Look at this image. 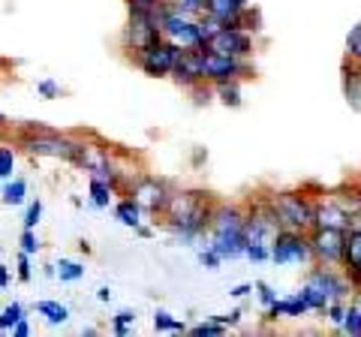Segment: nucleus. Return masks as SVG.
Listing matches in <instances>:
<instances>
[{
	"mask_svg": "<svg viewBox=\"0 0 361 337\" xmlns=\"http://www.w3.org/2000/svg\"><path fill=\"white\" fill-rule=\"evenodd\" d=\"M163 214L169 220V229H172L180 241H193L208 229L214 205H211L208 193H202V190H184V193L169 196Z\"/></svg>",
	"mask_w": 361,
	"mask_h": 337,
	"instance_id": "1",
	"label": "nucleus"
},
{
	"mask_svg": "<svg viewBox=\"0 0 361 337\" xmlns=\"http://www.w3.org/2000/svg\"><path fill=\"white\" fill-rule=\"evenodd\" d=\"M211 250L220 256V259H235V256H244L247 250V238H244V211L235 205H214L211 214Z\"/></svg>",
	"mask_w": 361,
	"mask_h": 337,
	"instance_id": "2",
	"label": "nucleus"
},
{
	"mask_svg": "<svg viewBox=\"0 0 361 337\" xmlns=\"http://www.w3.org/2000/svg\"><path fill=\"white\" fill-rule=\"evenodd\" d=\"M349 283L341 274H334L331 268H316V271H310L304 289L298 292V298L307 310H325V305H331V301H343Z\"/></svg>",
	"mask_w": 361,
	"mask_h": 337,
	"instance_id": "3",
	"label": "nucleus"
},
{
	"mask_svg": "<svg viewBox=\"0 0 361 337\" xmlns=\"http://www.w3.org/2000/svg\"><path fill=\"white\" fill-rule=\"evenodd\" d=\"M18 145L25 148L27 154H37V157H58V160H75L78 148H82V139H70V136H61L58 130H25L18 136Z\"/></svg>",
	"mask_w": 361,
	"mask_h": 337,
	"instance_id": "4",
	"label": "nucleus"
},
{
	"mask_svg": "<svg viewBox=\"0 0 361 337\" xmlns=\"http://www.w3.org/2000/svg\"><path fill=\"white\" fill-rule=\"evenodd\" d=\"M271 211H274L280 229H295V232L313 229V202L304 193H277L271 199Z\"/></svg>",
	"mask_w": 361,
	"mask_h": 337,
	"instance_id": "5",
	"label": "nucleus"
},
{
	"mask_svg": "<svg viewBox=\"0 0 361 337\" xmlns=\"http://www.w3.org/2000/svg\"><path fill=\"white\" fill-rule=\"evenodd\" d=\"M271 259L277 265H289V262H310V241L307 232H295V229H277V235L268 244Z\"/></svg>",
	"mask_w": 361,
	"mask_h": 337,
	"instance_id": "6",
	"label": "nucleus"
},
{
	"mask_svg": "<svg viewBox=\"0 0 361 337\" xmlns=\"http://www.w3.org/2000/svg\"><path fill=\"white\" fill-rule=\"evenodd\" d=\"M250 73H253V66L244 58H229V54H214V51L202 49V78L211 85L238 82V78L250 75Z\"/></svg>",
	"mask_w": 361,
	"mask_h": 337,
	"instance_id": "7",
	"label": "nucleus"
},
{
	"mask_svg": "<svg viewBox=\"0 0 361 337\" xmlns=\"http://www.w3.org/2000/svg\"><path fill=\"white\" fill-rule=\"evenodd\" d=\"M78 168H85V172H90V178H99V181H106L118 190V178L121 172L115 168V163H111V154L109 148H103V145H94V142H82V148H78V157L73 160Z\"/></svg>",
	"mask_w": 361,
	"mask_h": 337,
	"instance_id": "8",
	"label": "nucleus"
},
{
	"mask_svg": "<svg viewBox=\"0 0 361 337\" xmlns=\"http://www.w3.org/2000/svg\"><path fill=\"white\" fill-rule=\"evenodd\" d=\"M205 51L214 54H229V58H250L253 54V37L241 27H229V25H220L217 30L205 39Z\"/></svg>",
	"mask_w": 361,
	"mask_h": 337,
	"instance_id": "9",
	"label": "nucleus"
},
{
	"mask_svg": "<svg viewBox=\"0 0 361 337\" xmlns=\"http://www.w3.org/2000/svg\"><path fill=\"white\" fill-rule=\"evenodd\" d=\"M310 253L316 262L322 265H337L343 259V241H346V229H331V226H313L310 235Z\"/></svg>",
	"mask_w": 361,
	"mask_h": 337,
	"instance_id": "10",
	"label": "nucleus"
},
{
	"mask_svg": "<svg viewBox=\"0 0 361 337\" xmlns=\"http://www.w3.org/2000/svg\"><path fill=\"white\" fill-rule=\"evenodd\" d=\"M178 54H180V49L175 46V42H169V39H157V42H151L145 51H139L135 54V61H139V66H142V73L145 75H154V78H163V75H169L172 73V66H175V61H178Z\"/></svg>",
	"mask_w": 361,
	"mask_h": 337,
	"instance_id": "11",
	"label": "nucleus"
},
{
	"mask_svg": "<svg viewBox=\"0 0 361 337\" xmlns=\"http://www.w3.org/2000/svg\"><path fill=\"white\" fill-rule=\"evenodd\" d=\"M157 39H160V25L148 16H133L130 13V25H127V30H123V46H127L133 54H139Z\"/></svg>",
	"mask_w": 361,
	"mask_h": 337,
	"instance_id": "12",
	"label": "nucleus"
},
{
	"mask_svg": "<svg viewBox=\"0 0 361 337\" xmlns=\"http://www.w3.org/2000/svg\"><path fill=\"white\" fill-rule=\"evenodd\" d=\"M169 196H172L169 187L163 181H157V178H139V181L133 184V199L139 202V208L151 211V214H163Z\"/></svg>",
	"mask_w": 361,
	"mask_h": 337,
	"instance_id": "13",
	"label": "nucleus"
},
{
	"mask_svg": "<svg viewBox=\"0 0 361 337\" xmlns=\"http://www.w3.org/2000/svg\"><path fill=\"white\" fill-rule=\"evenodd\" d=\"M175 78L178 85H184V87H193V85H199V82H205L202 78V49H180V54H178V61H175V66H172V73H169Z\"/></svg>",
	"mask_w": 361,
	"mask_h": 337,
	"instance_id": "14",
	"label": "nucleus"
},
{
	"mask_svg": "<svg viewBox=\"0 0 361 337\" xmlns=\"http://www.w3.org/2000/svg\"><path fill=\"white\" fill-rule=\"evenodd\" d=\"M343 268L349 274V283L361 286V226H349L346 229V241H343Z\"/></svg>",
	"mask_w": 361,
	"mask_h": 337,
	"instance_id": "15",
	"label": "nucleus"
},
{
	"mask_svg": "<svg viewBox=\"0 0 361 337\" xmlns=\"http://www.w3.org/2000/svg\"><path fill=\"white\" fill-rule=\"evenodd\" d=\"M313 226H331V229H349L353 220L343 214V208L334 199L322 196L319 202H313Z\"/></svg>",
	"mask_w": 361,
	"mask_h": 337,
	"instance_id": "16",
	"label": "nucleus"
},
{
	"mask_svg": "<svg viewBox=\"0 0 361 337\" xmlns=\"http://www.w3.org/2000/svg\"><path fill=\"white\" fill-rule=\"evenodd\" d=\"M247 6H250V0H208V18H214L217 25L235 27Z\"/></svg>",
	"mask_w": 361,
	"mask_h": 337,
	"instance_id": "17",
	"label": "nucleus"
},
{
	"mask_svg": "<svg viewBox=\"0 0 361 337\" xmlns=\"http://www.w3.org/2000/svg\"><path fill=\"white\" fill-rule=\"evenodd\" d=\"M325 196L334 199L337 205L343 208V214L353 220V223L361 217V193H358V190H346V187H341V190H331V193H325Z\"/></svg>",
	"mask_w": 361,
	"mask_h": 337,
	"instance_id": "18",
	"label": "nucleus"
},
{
	"mask_svg": "<svg viewBox=\"0 0 361 337\" xmlns=\"http://www.w3.org/2000/svg\"><path fill=\"white\" fill-rule=\"evenodd\" d=\"M115 214H118V220L123 223V226H133V229H135V226H139V223H142V208H139V202H135L133 196L118 202Z\"/></svg>",
	"mask_w": 361,
	"mask_h": 337,
	"instance_id": "19",
	"label": "nucleus"
},
{
	"mask_svg": "<svg viewBox=\"0 0 361 337\" xmlns=\"http://www.w3.org/2000/svg\"><path fill=\"white\" fill-rule=\"evenodd\" d=\"M307 310L304 307V301L295 295V298H286V301H274V305H268V317L277 319V317H301V313Z\"/></svg>",
	"mask_w": 361,
	"mask_h": 337,
	"instance_id": "20",
	"label": "nucleus"
},
{
	"mask_svg": "<svg viewBox=\"0 0 361 337\" xmlns=\"http://www.w3.org/2000/svg\"><path fill=\"white\" fill-rule=\"evenodd\" d=\"M111 196H115V187L106 184V181H99V178H90V199H94L97 208H109Z\"/></svg>",
	"mask_w": 361,
	"mask_h": 337,
	"instance_id": "21",
	"label": "nucleus"
},
{
	"mask_svg": "<svg viewBox=\"0 0 361 337\" xmlns=\"http://www.w3.org/2000/svg\"><path fill=\"white\" fill-rule=\"evenodd\" d=\"M37 310H39L51 325H63L66 319H70V310H66L63 305H58V301H39Z\"/></svg>",
	"mask_w": 361,
	"mask_h": 337,
	"instance_id": "22",
	"label": "nucleus"
},
{
	"mask_svg": "<svg viewBox=\"0 0 361 337\" xmlns=\"http://www.w3.org/2000/svg\"><path fill=\"white\" fill-rule=\"evenodd\" d=\"M175 13L187 18H205L208 16V0H175Z\"/></svg>",
	"mask_w": 361,
	"mask_h": 337,
	"instance_id": "23",
	"label": "nucleus"
},
{
	"mask_svg": "<svg viewBox=\"0 0 361 337\" xmlns=\"http://www.w3.org/2000/svg\"><path fill=\"white\" fill-rule=\"evenodd\" d=\"M214 91L220 94V103L232 106V109H238V106H241V91H238V82H220V85H214Z\"/></svg>",
	"mask_w": 361,
	"mask_h": 337,
	"instance_id": "24",
	"label": "nucleus"
},
{
	"mask_svg": "<svg viewBox=\"0 0 361 337\" xmlns=\"http://www.w3.org/2000/svg\"><path fill=\"white\" fill-rule=\"evenodd\" d=\"M25 196H27V184L21 181V178L4 184V202H6V205H21V202H25Z\"/></svg>",
	"mask_w": 361,
	"mask_h": 337,
	"instance_id": "25",
	"label": "nucleus"
},
{
	"mask_svg": "<svg viewBox=\"0 0 361 337\" xmlns=\"http://www.w3.org/2000/svg\"><path fill=\"white\" fill-rule=\"evenodd\" d=\"M58 277L63 280V283H75V280L85 277V265H78L73 259H61L58 262Z\"/></svg>",
	"mask_w": 361,
	"mask_h": 337,
	"instance_id": "26",
	"label": "nucleus"
},
{
	"mask_svg": "<svg viewBox=\"0 0 361 337\" xmlns=\"http://www.w3.org/2000/svg\"><path fill=\"white\" fill-rule=\"evenodd\" d=\"M154 329H157V331H187V325L180 322V319H175L172 313L157 310V313H154Z\"/></svg>",
	"mask_w": 361,
	"mask_h": 337,
	"instance_id": "27",
	"label": "nucleus"
},
{
	"mask_svg": "<svg viewBox=\"0 0 361 337\" xmlns=\"http://www.w3.org/2000/svg\"><path fill=\"white\" fill-rule=\"evenodd\" d=\"M341 325H343V331H346V334L361 337V307H346Z\"/></svg>",
	"mask_w": 361,
	"mask_h": 337,
	"instance_id": "28",
	"label": "nucleus"
},
{
	"mask_svg": "<svg viewBox=\"0 0 361 337\" xmlns=\"http://www.w3.org/2000/svg\"><path fill=\"white\" fill-rule=\"evenodd\" d=\"M346 51H349V61L353 63H361V21L349 30V37H346Z\"/></svg>",
	"mask_w": 361,
	"mask_h": 337,
	"instance_id": "29",
	"label": "nucleus"
},
{
	"mask_svg": "<svg viewBox=\"0 0 361 337\" xmlns=\"http://www.w3.org/2000/svg\"><path fill=\"white\" fill-rule=\"evenodd\" d=\"M25 317V307L21 305H9V307H4V313H0V329L4 331H13V325Z\"/></svg>",
	"mask_w": 361,
	"mask_h": 337,
	"instance_id": "30",
	"label": "nucleus"
},
{
	"mask_svg": "<svg viewBox=\"0 0 361 337\" xmlns=\"http://www.w3.org/2000/svg\"><path fill=\"white\" fill-rule=\"evenodd\" d=\"M190 334H196V337H220V334H226V325L208 319V322L196 325V329H190Z\"/></svg>",
	"mask_w": 361,
	"mask_h": 337,
	"instance_id": "31",
	"label": "nucleus"
},
{
	"mask_svg": "<svg viewBox=\"0 0 361 337\" xmlns=\"http://www.w3.org/2000/svg\"><path fill=\"white\" fill-rule=\"evenodd\" d=\"M16 166V151L13 148H0V178H9Z\"/></svg>",
	"mask_w": 361,
	"mask_h": 337,
	"instance_id": "32",
	"label": "nucleus"
},
{
	"mask_svg": "<svg viewBox=\"0 0 361 337\" xmlns=\"http://www.w3.org/2000/svg\"><path fill=\"white\" fill-rule=\"evenodd\" d=\"M135 322V313L133 310H121L118 317H115V334H130V325Z\"/></svg>",
	"mask_w": 361,
	"mask_h": 337,
	"instance_id": "33",
	"label": "nucleus"
},
{
	"mask_svg": "<svg viewBox=\"0 0 361 337\" xmlns=\"http://www.w3.org/2000/svg\"><path fill=\"white\" fill-rule=\"evenodd\" d=\"M244 256L253 262H265V259H271V250H268V244H247Z\"/></svg>",
	"mask_w": 361,
	"mask_h": 337,
	"instance_id": "34",
	"label": "nucleus"
},
{
	"mask_svg": "<svg viewBox=\"0 0 361 337\" xmlns=\"http://www.w3.org/2000/svg\"><path fill=\"white\" fill-rule=\"evenodd\" d=\"M39 217H42V202L37 199V202H30V205H27V214H25V229H33V226H37Z\"/></svg>",
	"mask_w": 361,
	"mask_h": 337,
	"instance_id": "35",
	"label": "nucleus"
},
{
	"mask_svg": "<svg viewBox=\"0 0 361 337\" xmlns=\"http://www.w3.org/2000/svg\"><path fill=\"white\" fill-rule=\"evenodd\" d=\"M21 250H25L27 256H33V253L39 250V241H37V232H33V229L21 232Z\"/></svg>",
	"mask_w": 361,
	"mask_h": 337,
	"instance_id": "36",
	"label": "nucleus"
},
{
	"mask_svg": "<svg viewBox=\"0 0 361 337\" xmlns=\"http://www.w3.org/2000/svg\"><path fill=\"white\" fill-rule=\"evenodd\" d=\"M199 262L214 271V268H220V262H223V259H220V256H217V253H214L211 247H208V250H202V253H199Z\"/></svg>",
	"mask_w": 361,
	"mask_h": 337,
	"instance_id": "37",
	"label": "nucleus"
},
{
	"mask_svg": "<svg viewBox=\"0 0 361 337\" xmlns=\"http://www.w3.org/2000/svg\"><path fill=\"white\" fill-rule=\"evenodd\" d=\"M30 277H33V271H30V259H27V253L21 250V253H18V280H25V283H27Z\"/></svg>",
	"mask_w": 361,
	"mask_h": 337,
	"instance_id": "38",
	"label": "nucleus"
},
{
	"mask_svg": "<svg viewBox=\"0 0 361 337\" xmlns=\"http://www.w3.org/2000/svg\"><path fill=\"white\" fill-rule=\"evenodd\" d=\"M325 310H329V319H331L334 325H341V322H343V313H346V307L341 305V301H331V305H325Z\"/></svg>",
	"mask_w": 361,
	"mask_h": 337,
	"instance_id": "39",
	"label": "nucleus"
},
{
	"mask_svg": "<svg viewBox=\"0 0 361 337\" xmlns=\"http://www.w3.org/2000/svg\"><path fill=\"white\" fill-rule=\"evenodd\" d=\"M256 289H259V298H262V305H265V307H268V305H274V301H277L274 289H271L268 283H256Z\"/></svg>",
	"mask_w": 361,
	"mask_h": 337,
	"instance_id": "40",
	"label": "nucleus"
},
{
	"mask_svg": "<svg viewBox=\"0 0 361 337\" xmlns=\"http://www.w3.org/2000/svg\"><path fill=\"white\" fill-rule=\"evenodd\" d=\"M214 322L220 325H238L241 322V310H232V313H223V317H211Z\"/></svg>",
	"mask_w": 361,
	"mask_h": 337,
	"instance_id": "41",
	"label": "nucleus"
},
{
	"mask_svg": "<svg viewBox=\"0 0 361 337\" xmlns=\"http://www.w3.org/2000/svg\"><path fill=\"white\" fill-rule=\"evenodd\" d=\"M37 91H39L42 97H58V94H61V87L54 85V82H49V78H45V82H39V85H37Z\"/></svg>",
	"mask_w": 361,
	"mask_h": 337,
	"instance_id": "42",
	"label": "nucleus"
},
{
	"mask_svg": "<svg viewBox=\"0 0 361 337\" xmlns=\"http://www.w3.org/2000/svg\"><path fill=\"white\" fill-rule=\"evenodd\" d=\"M13 334H16V337H27V334H30V325H27L25 317H21V319L13 325Z\"/></svg>",
	"mask_w": 361,
	"mask_h": 337,
	"instance_id": "43",
	"label": "nucleus"
},
{
	"mask_svg": "<svg viewBox=\"0 0 361 337\" xmlns=\"http://www.w3.org/2000/svg\"><path fill=\"white\" fill-rule=\"evenodd\" d=\"M250 292H253V286H250V283H241V286L229 289V295H235V298H244V295H250Z\"/></svg>",
	"mask_w": 361,
	"mask_h": 337,
	"instance_id": "44",
	"label": "nucleus"
},
{
	"mask_svg": "<svg viewBox=\"0 0 361 337\" xmlns=\"http://www.w3.org/2000/svg\"><path fill=\"white\" fill-rule=\"evenodd\" d=\"M9 286V271H6V265H0V289H6Z\"/></svg>",
	"mask_w": 361,
	"mask_h": 337,
	"instance_id": "45",
	"label": "nucleus"
},
{
	"mask_svg": "<svg viewBox=\"0 0 361 337\" xmlns=\"http://www.w3.org/2000/svg\"><path fill=\"white\" fill-rule=\"evenodd\" d=\"M97 298H99V301H111V289H109V286L97 289Z\"/></svg>",
	"mask_w": 361,
	"mask_h": 337,
	"instance_id": "46",
	"label": "nucleus"
},
{
	"mask_svg": "<svg viewBox=\"0 0 361 337\" xmlns=\"http://www.w3.org/2000/svg\"><path fill=\"white\" fill-rule=\"evenodd\" d=\"M135 229H139L142 238H151V229H148V226H142V223H139V226H135Z\"/></svg>",
	"mask_w": 361,
	"mask_h": 337,
	"instance_id": "47",
	"label": "nucleus"
},
{
	"mask_svg": "<svg viewBox=\"0 0 361 337\" xmlns=\"http://www.w3.org/2000/svg\"><path fill=\"white\" fill-rule=\"evenodd\" d=\"M4 123H6V118H4V115H0V127H4Z\"/></svg>",
	"mask_w": 361,
	"mask_h": 337,
	"instance_id": "48",
	"label": "nucleus"
},
{
	"mask_svg": "<svg viewBox=\"0 0 361 337\" xmlns=\"http://www.w3.org/2000/svg\"><path fill=\"white\" fill-rule=\"evenodd\" d=\"M0 181H4V178H0ZM0 190H4V184H0Z\"/></svg>",
	"mask_w": 361,
	"mask_h": 337,
	"instance_id": "49",
	"label": "nucleus"
},
{
	"mask_svg": "<svg viewBox=\"0 0 361 337\" xmlns=\"http://www.w3.org/2000/svg\"><path fill=\"white\" fill-rule=\"evenodd\" d=\"M166 4H169V0H166Z\"/></svg>",
	"mask_w": 361,
	"mask_h": 337,
	"instance_id": "50",
	"label": "nucleus"
}]
</instances>
